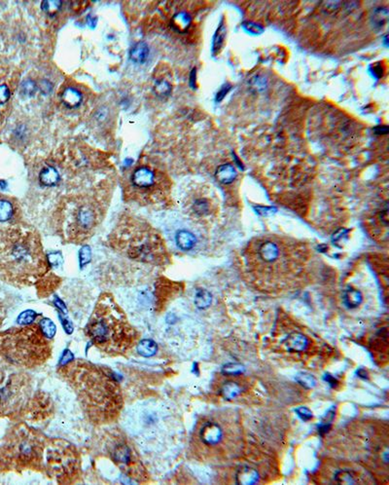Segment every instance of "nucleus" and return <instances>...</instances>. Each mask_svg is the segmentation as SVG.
<instances>
[{
	"mask_svg": "<svg viewBox=\"0 0 389 485\" xmlns=\"http://www.w3.org/2000/svg\"><path fill=\"white\" fill-rule=\"evenodd\" d=\"M59 375L69 385L86 418L95 426L118 421L124 409L120 383L107 368L85 360L62 364Z\"/></svg>",
	"mask_w": 389,
	"mask_h": 485,
	"instance_id": "f257e3e1",
	"label": "nucleus"
},
{
	"mask_svg": "<svg viewBox=\"0 0 389 485\" xmlns=\"http://www.w3.org/2000/svg\"><path fill=\"white\" fill-rule=\"evenodd\" d=\"M50 271L41 237L22 226L0 228V272L19 286H33Z\"/></svg>",
	"mask_w": 389,
	"mask_h": 485,
	"instance_id": "f03ea898",
	"label": "nucleus"
},
{
	"mask_svg": "<svg viewBox=\"0 0 389 485\" xmlns=\"http://www.w3.org/2000/svg\"><path fill=\"white\" fill-rule=\"evenodd\" d=\"M106 249L115 264L131 269L146 270L158 267L167 258L162 236L147 222L128 217L113 228L106 239Z\"/></svg>",
	"mask_w": 389,
	"mask_h": 485,
	"instance_id": "7ed1b4c3",
	"label": "nucleus"
},
{
	"mask_svg": "<svg viewBox=\"0 0 389 485\" xmlns=\"http://www.w3.org/2000/svg\"><path fill=\"white\" fill-rule=\"evenodd\" d=\"M84 331L91 343L108 357L128 354L140 339L138 329L109 292L99 297Z\"/></svg>",
	"mask_w": 389,
	"mask_h": 485,
	"instance_id": "20e7f679",
	"label": "nucleus"
},
{
	"mask_svg": "<svg viewBox=\"0 0 389 485\" xmlns=\"http://www.w3.org/2000/svg\"><path fill=\"white\" fill-rule=\"evenodd\" d=\"M243 256L251 270L259 274L298 270L307 259L308 249L303 242L279 235H262L244 249Z\"/></svg>",
	"mask_w": 389,
	"mask_h": 485,
	"instance_id": "39448f33",
	"label": "nucleus"
},
{
	"mask_svg": "<svg viewBox=\"0 0 389 485\" xmlns=\"http://www.w3.org/2000/svg\"><path fill=\"white\" fill-rule=\"evenodd\" d=\"M48 439L25 423L15 426L0 440V471L43 473Z\"/></svg>",
	"mask_w": 389,
	"mask_h": 485,
	"instance_id": "423d86ee",
	"label": "nucleus"
},
{
	"mask_svg": "<svg viewBox=\"0 0 389 485\" xmlns=\"http://www.w3.org/2000/svg\"><path fill=\"white\" fill-rule=\"evenodd\" d=\"M52 353L51 338L39 323L22 325L0 333V355L21 368L39 367L50 360Z\"/></svg>",
	"mask_w": 389,
	"mask_h": 485,
	"instance_id": "0eeeda50",
	"label": "nucleus"
},
{
	"mask_svg": "<svg viewBox=\"0 0 389 485\" xmlns=\"http://www.w3.org/2000/svg\"><path fill=\"white\" fill-rule=\"evenodd\" d=\"M105 430L99 439L102 453L130 479L139 483H147L148 471L139 456L135 444L130 439V435L119 429Z\"/></svg>",
	"mask_w": 389,
	"mask_h": 485,
	"instance_id": "6e6552de",
	"label": "nucleus"
},
{
	"mask_svg": "<svg viewBox=\"0 0 389 485\" xmlns=\"http://www.w3.org/2000/svg\"><path fill=\"white\" fill-rule=\"evenodd\" d=\"M32 390V379L26 369L0 355V418L25 409Z\"/></svg>",
	"mask_w": 389,
	"mask_h": 485,
	"instance_id": "1a4fd4ad",
	"label": "nucleus"
},
{
	"mask_svg": "<svg viewBox=\"0 0 389 485\" xmlns=\"http://www.w3.org/2000/svg\"><path fill=\"white\" fill-rule=\"evenodd\" d=\"M43 474L60 484L77 482L81 476V457L74 445L64 439H48Z\"/></svg>",
	"mask_w": 389,
	"mask_h": 485,
	"instance_id": "9d476101",
	"label": "nucleus"
},
{
	"mask_svg": "<svg viewBox=\"0 0 389 485\" xmlns=\"http://www.w3.org/2000/svg\"><path fill=\"white\" fill-rule=\"evenodd\" d=\"M159 180V175L156 171L144 165L135 169L130 176V184L132 188L139 190V192H145V194L153 192Z\"/></svg>",
	"mask_w": 389,
	"mask_h": 485,
	"instance_id": "9b49d317",
	"label": "nucleus"
},
{
	"mask_svg": "<svg viewBox=\"0 0 389 485\" xmlns=\"http://www.w3.org/2000/svg\"><path fill=\"white\" fill-rule=\"evenodd\" d=\"M200 438L206 445H216L222 440V429L219 425L209 422L201 430Z\"/></svg>",
	"mask_w": 389,
	"mask_h": 485,
	"instance_id": "f8f14e48",
	"label": "nucleus"
},
{
	"mask_svg": "<svg viewBox=\"0 0 389 485\" xmlns=\"http://www.w3.org/2000/svg\"><path fill=\"white\" fill-rule=\"evenodd\" d=\"M38 179L43 186L55 187L61 182L62 176L55 166L46 165L41 169Z\"/></svg>",
	"mask_w": 389,
	"mask_h": 485,
	"instance_id": "ddd939ff",
	"label": "nucleus"
},
{
	"mask_svg": "<svg viewBox=\"0 0 389 485\" xmlns=\"http://www.w3.org/2000/svg\"><path fill=\"white\" fill-rule=\"evenodd\" d=\"M213 209V205L211 204L210 200L205 197L196 198L193 203L191 204V212L196 217L204 218L210 215Z\"/></svg>",
	"mask_w": 389,
	"mask_h": 485,
	"instance_id": "4468645a",
	"label": "nucleus"
},
{
	"mask_svg": "<svg viewBox=\"0 0 389 485\" xmlns=\"http://www.w3.org/2000/svg\"><path fill=\"white\" fill-rule=\"evenodd\" d=\"M236 480L238 484H255L259 480V474L255 469H252L249 467H243L237 473Z\"/></svg>",
	"mask_w": 389,
	"mask_h": 485,
	"instance_id": "2eb2a0df",
	"label": "nucleus"
},
{
	"mask_svg": "<svg viewBox=\"0 0 389 485\" xmlns=\"http://www.w3.org/2000/svg\"><path fill=\"white\" fill-rule=\"evenodd\" d=\"M286 346L289 351L303 352L308 346V340L304 334L299 333V332H294L288 336Z\"/></svg>",
	"mask_w": 389,
	"mask_h": 485,
	"instance_id": "dca6fc26",
	"label": "nucleus"
},
{
	"mask_svg": "<svg viewBox=\"0 0 389 485\" xmlns=\"http://www.w3.org/2000/svg\"><path fill=\"white\" fill-rule=\"evenodd\" d=\"M62 101L69 108H75L82 103V94L75 88H66L62 95Z\"/></svg>",
	"mask_w": 389,
	"mask_h": 485,
	"instance_id": "f3484780",
	"label": "nucleus"
},
{
	"mask_svg": "<svg viewBox=\"0 0 389 485\" xmlns=\"http://www.w3.org/2000/svg\"><path fill=\"white\" fill-rule=\"evenodd\" d=\"M197 242L194 235L187 230H181L176 235V244L182 251H191Z\"/></svg>",
	"mask_w": 389,
	"mask_h": 485,
	"instance_id": "a211bd4d",
	"label": "nucleus"
},
{
	"mask_svg": "<svg viewBox=\"0 0 389 485\" xmlns=\"http://www.w3.org/2000/svg\"><path fill=\"white\" fill-rule=\"evenodd\" d=\"M149 56V48L145 42H139L130 49V60L137 64H143Z\"/></svg>",
	"mask_w": 389,
	"mask_h": 485,
	"instance_id": "6ab92c4d",
	"label": "nucleus"
},
{
	"mask_svg": "<svg viewBox=\"0 0 389 485\" xmlns=\"http://www.w3.org/2000/svg\"><path fill=\"white\" fill-rule=\"evenodd\" d=\"M237 176H238V173L236 169L230 164L221 165L216 171V178L218 179V181H220L224 184L232 183V181L236 179Z\"/></svg>",
	"mask_w": 389,
	"mask_h": 485,
	"instance_id": "aec40b11",
	"label": "nucleus"
},
{
	"mask_svg": "<svg viewBox=\"0 0 389 485\" xmlns=\"http://www.w3.org/2000/svg\"><path fill=\"white\" fill-rule=\"evenodd\" d=\"M362 300H363V296L359 290L352 289V288L345 289L343 293V302L348 308L353 309L358 307L361 304Z\"/></svg>",
	"mask_w": 389,
	"mask_h": 485,
	"instance_id": "412c9836",
	"label": "nucleus"
},
{
	"mask_svg": "<svg viewBox=\"0 0 389 485\" xmlns=\"http://www.w3.org/2000/svg\"><path fill=\"white\" fill-rule=\"evenodd\" d=\"M15 209L13 204L5 199H0V223H5L13 220Z\"/></svg>",
	"mask_w": 389,
	"mask_h": 485,
	"instance_id": "4be33fe9",
	"label": "nucleus"
},
{
	"mask_svg": "<svg viewBox=\"0 0 389 485\" xmlns=\"http://www.w3.org/2000/svg\"><path fill=\"white\" fill-rule=\"evenodd\" d=\"M241 393V386L236 382L225 383L221 388V395L226 400H234Z\"/></svg>",
	"mask_w": 389,
	"mask_h": 485,
	"instance_id": "5701e85b",
	"label": "nucleus"
},
{
	"mask_svg": "<svg viewBox=\"0 0 389 485\" xmlns=\"http://www.w3.org/2000/svg\"><path fill=\"white\" fill-rule=\"evenodd\" d=\"M212 302V296L209 291L205 289H199L194 297V304L198 308L205 309L210 306Z\"/></svg>",
	"mask_w": 389,
	"mask_h": 485,
	"instance_id": "b1692460",
	"label": "nucleus"
},
{
	"mask_svg": "<svg viewBox=\"0 0 389 485\" xmlns=\"http://www.w3.org/2000/svg\"><path fill=\"white\" fill-rule=\"evenodd\" d=\"M191 24V17L184 12L178 13L172 19V25L178 31H185Z\"/></svg>",
	"mask_w": 389,
	"mask_h": 485,
	"instance_id": "393cba45",
	"label": "nucleus"
},
{
	"mask_svg": "<svg viewBox=\"0 0 389 485\" xmlns=\"http://www.w3.org/2000/svg\"><path fill=\"white\" fill-rule=\"evenodd\" d=\"M226 33H227V28H226L224 24H221L218 29H217L215 35H214L213 44H212V52L213 53H219V51L222 49L224 41H225V38H226Z\"/></svg>",
	"mask_w": 389,
	"mask_h": 485,
	"instance_id": "a878e982",
	"label": "nucleus"
},
{
	"mask_svg": "<svg viewBox=\"0 0 389 485\" xmlns=\"http://www.w3.org/2000/svg\"><path fill=\"white\" fill-rule=\"evenodd\" d=\"M137 347L139 354L142 355L143 357H151L155 355L158 350L157 344L152 340H144L139 342Z\"/></svg>",
	"mask_w": 389,
	"mask_h": 485,
	"instance_id": "bb28decb",
	"label": "nucleus"
},
{
	"mask_svg": "<svg viewBox=\"0 0 389 485\" xmlns=\"http://www.w3.org/2000/svg\"><path fill=\"white\" fill-rule=\"evenodd\" d=\"M387 19H388L387 8H379L375 11L373 15V23L378 28L383 27L387 23Z\"/></svg>",
	"mask_w": 389,
	"mask_h": 485,
	"instance_id": "cd10ccee",
	"label": "nucleus"
},
{
	"mask_svg": "<svg viewBox=\"0 0 389 485\" xmlns=\"http://www.w3.org/2000/svg\"><path fill=\"white\" fill-rule=\"evenodd\" d=\"M244 371H245V367L242 364H237V363L225 364L222 367L223 374L230 375V376H238L243 374Z\"/></svg>",
	"mask_w": 389,
	"mask_h": 485,
	"instance_id": "c85d7f7f",
	"label": "nucleus"
},
{
	"mask_svg": "<svg viewBox=\"0 0 389 485\" xmlns=\"http://www.w3.org/2000/svg\"><path fill=\"white\" fill-rule=\"evenodd\" d=\"M296 381L306 389H313L316 385V379L315 377L312 374L305 372L298 374L296 376Z\"/></svg>",
	"mask_w": 389,
	"mask_h": 485,
	"instance_id": "c756f323",
	"label": "nucleus"
},
{
	"mask_svg": "<svg viewBox=\"0 0 389 485\" xmlns=\"http://www.w3.org/2000/svg\"><path fill=\"white\" fill-rule=\"evenodd\" d=\"M335 479L340 484H355L356 480L352 473L348 471H340L336 474Z\"/></svg>",
	"mask_w": 389,
	"mask_h": 485,
	"instance_id": "7c9ffc66",
	"label": "nucleus"
},
{
	"mask_svg": "<svg viewBox=\"0 0 389 485\" xmlns=\"http://www.w3.org/2000/svg\"><path fill=\"white\" fill-rule=\"evenodd\" d=\"M62 2L61 1H44L41 4V7L43 11H45L47 14L49 15H55L57 13V11L61 9Z\"/></svg>",
	"mask_w": 389,
	"mask_h": 485,
	"instance_id": "2f4dec72",
	"label": "nucleus"
},
{
	"mask_svg": "<svg viewBox=\"0 0 389 485\" xmlns=\"http://www.w3.org/2000/svg\"><path fill=\"white\" fill-rule=\"evenodd\" d=\"M171 91V86L166 80H159L154 86V92L158 96H167Z\"/></svg>",
	"mask_w": 389,
	"mask_h": 485,
	"instance_id": "473e14b6",
	"label": "nucleus"
},
{
	"mask_svg": "<svg viewBox=\"0 0 389 485\" xmlns=\"http://www.w3.org/2000/svg\"><path fill=\"white\" fill-rule=\"evenodd\" d=\"M39 324H40V326L42 327L43 331L45 332V334H46L49 338L52 339V338L54 337V335H55V333H56V327H55V325H54L50 320H48V319H43Z\"/></svg>",
	"mask_w": 389,
	"mask_h": 485,
	"instance_id": "72a5a7b5",
	"label": "nucleus"
},
{
	"mask_svg": "<svg viewBox=\"0 0 389 485\" xmlns=\"http://www.w3.org/2000/svg\"><path fill=\"white\" fill-rule=\"evenodd\" d=\"M296 413L298 416L303 421H308L313 418V412L306 408L305 406H301L296 408Z\"/></svg>",
	"mask_w": 389,
	"mask_h": 485,
	"instance_id": "f704fd0d",
	"label": "nucleus"
},
{
	"mask_svg": "<svg viewBox=\"0 0 389 485\" xmlns=\"http://www.w3.org/2000/svg\"><path fill=\"white\" fill-rule=\"evenodd\" d=\"M35 317L36 315L33 312H25L24 314H22V316H20V325L30 324L32 323V321L35 319Z\"/></svg>",
	"mask_w": 389,
	"mask_h": 485,
	"instance_id": "c9c22d12",
	"label": "nucleus"
},
{
	"mask_svg": "<svg viewBox=\"0 0 389 485\" xmlns=\"http://www.w3.org/2000/svg\"><path fill=\"white\" fill-rule=\"evenodd\" d=\"M22 90L24 91V93L26 95H33L36 91V86H35L33 81L28 80V81L24 82V84L22 86Z\"/></svg>",
	"mask_w": 389,
	"mask_h": 485,
	"instance_id": "e433bc0d",
	"label": "nucleus"
},
{
	"mask_svg": "<svg viewBox=\"0 0 389 485\" xmlns=\"http://www.w3.org/2000/svg\"><path fill=\"white\" fill-rule=\"evenodd\" d=\"M10 98V91L6 85H0V103H6Z\"/></svg>",
	"mask_w": 389,
	"mask_h": 485,
	"instance_id": "4c0bfd02",
	"label": "nucleus"
},
{
	"mask_svg": "<svg viewBox=\"0 0 389 485\" xmlns=\"http://www.w3.org/2000/svg\"><path fill=\"white\" fill-rule=\"evenodd\" d=\"M81 255V263L82 265L87 264L88 262L91 260V249L88 246H85L82 249V252L80 253Z\"/></svg>",
	"mask_w": 389,
	"mask_h": 485,
	"instance_id": "58836bf2",
	"label": "nucleus"
},
{
	"mask_svg": "<svg viewBox=\"0 0 389 485\" xmlns=\"http://www.w3.org/2000/svg\"><path fill=\"white\" fill-rule=\"evenodd\" d=\"M230 89H231V86H230V85L224 86L222 89H221V90L218 92V94H217L216 101H217V102H221L223 99H224V97H225V96L227 95V93L230 91Z\"/></svg>",
	"mask_w": 389,
	"mask_h": 485,
	"instance_id": "ea45409f",
	"label": "nucleus"
},
{
	"mask_svg": "<svg viewBox=\"0 0 389 485\" xmlns=\"http://www.w3.org/2000/svg\"><path fill=\"white\" fill-rule=\"evenodd\" d=\"M244 26H245V28H247V29H248L249 31H251V32H255V33L259 32L260 33V32L263 31V28L259 27V26L254 25V24H248V25H244Z\"/></svg>",
	"mask_w": 389,
	"mask_h": 485,
	"instance_id": "a19ab883",
	"label": "nucleus"
},
{
	"mask_svg": "<svg viewBox=\"0 0 389 485\" xmlns=\"http://www.w3.org/2000/svg\"><path fill=\"white\" fill-rule=\"evenodd\" d=\"M5 316H6L5 307H4V305H3L2 300L0 299V327H1V325H2V323H3V321H4V319H5Z\"/></svg>",
	"mask_w": 389,
	"mask_h": 485,
	"instance_id": "79ce46f5",
	"label": "nucleus"
},
{
	"mask_svg": "<svg viewBox=\"0 0 389 485\" xmlns=\"http://www.w3.org/2000/svg\"><path fill=\"white\" fill-rule=\"evenodd\" d=\"M325 380L329 383L332 387H335V386L337 385V380H336L334 377H332L330 374H326V375H325Z\"/></svg>",
	"mask_w": 389,
	"mask_h": 485,
	"instance_id": "37998d69",
	"label": "nucleus"
}]
</instances>
